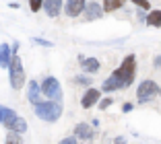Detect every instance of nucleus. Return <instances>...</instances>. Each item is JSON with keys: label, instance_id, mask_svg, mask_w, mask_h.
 I'll list each match as a JSON object with an SVG mask.
<instances>
[{"label": "nucleus", "instance_id": "nucleus-1", "mask_svg": "<svg viewBox=\"0 0 161 144\" xmlns=\"http://www.w3.org/2000/svg\"><path fill=\"white\" fill-rule=\"evenodd\" d=\"M109 76L116 80L118 91L120 88H128L134 83V76H136V56H134V54H128V56L122 60V64H120Z\"/></svg>", "mask_w": 161, "mask_h": 144}, {"label": "nucleus", "instance_id": "nucleus-2", "mask_svg": "<svg viewBox=\"0 0 161 144\" xmlns=\"http://www.w3.org/2000/svg\"><path fill=\"white\" fill-rule=\"evenodd\" d=\"M35 115L39 117L42 121H58L62 115V103L60 101H52V99H47V101H42L35 105Z\"/></svg>", "mask_w": 161, "mask_h": 144}, {"label": "nucleus", "instance_id": "nucleus-3", "mask_svg": "<svg viewBox=\"0 0 161 144\" xmlns=\"http://www.w3.org/2000/svg\"><path fill=\"white\" fill-rule=\"evenodd\" d=\"M8 80H10L13 91L23 88L25 83H27V76H25V70H23V62H21V58L17 56V54L13 56V60H10V64H8Z\"/></svg>", "mask_w": 161, "mask_h": 144}, {"label": "nucleus", "instance_id": "nucleus-4", "mask_svg": "<svg viewBox=\"0 0 161 144\" xmlns=\"http://www.w3.org/2000/svg\"><path fill=\"white\" fill-rule=\"evenodd\" d=\"M42 88V95L47 99H52V101H62V87H60V80L56 76H46L39 84Z\"/></svg>", "mask_w": 161, "mask_h": 144}, {"label": "nucleus", "instance_id": "nucleus-5", "mask_svg": "<svg viewBox=\"0 0 161 144\" xmlns=\"http://www.w3.org/2000/svg\"><path fill=\"white\" fill-rule=\"evenodd\" d=\"M157 95H159V87H157V83L151 80V78H145L136 88L138 103H147V101H151V99H155Z\"/></svg>", "mask_w": 161, "mask_h": 144}, {"label": "nucleus", "instance_id": "nucleus-6", "mask_svg": "<svg viewBox=\"0 0 161 144\" xmlns=\"http://www.w3.org/2000/svg\"><path fill=\"white\" fill-rule=\"evenodd\" d=\"M93 136H95V132H93V125L91 124H76L75 125V138L80 144H91L93 142Z\"/></svg>", "mask_w": 161, "mask_h": 144}, {"label": "nucleus", "instance_id": "nucleus-7", "mask_svg": "<svg viewBox=\"0 0 161 144\" xmlns=\"http://www.w3.org/2000/svg\"><path fill=\"white\" fill-rule=\"evenodd\" d=\"M101 99V88H95V87H89L85 91V95H83V99H80V107L83 109H91L93 105H97Z\"/></svg>", "mask_w": 161, "mask_h": 144}, {"label": "nucleus", "instance_id": "nucleus-8", "mask_svg": "<svg viewBox=\"0 0 161 144\" xmlns=\"http://www.w3.org/2000/svg\"><path fill=\"white\" fill-rule=\"evenodd\" d=\"M79 62H80V70L87 72V74H97L101 68V62L97 58H87L83 54H79Z\"/></svg>", "mask_w": 161, "mask_h": 144}, {"label": "nucleus", "instance_id": "nucleus-9", "mask_svg": "<svg viewBox=\"0 0 161 144\" xmlns=\"http://www.w3.org/2000/svg\"><path fill=\"white\" fill-rule=\"evenodd\" d=\"M85 6H87V0H66L64 13L68 17H80V13L85 10Z\"/></svg>", "mask_w": 161, "mask_h": 144}, {"label": "nucleus", "instance_id": "nucleus-10", "mask_svg": "<svg viewBox=\"0 0 161 144\" xmlns=\"http://www.w3.org/2000/svg\"><path fill=\"white\" fill-rule=\"evenodd\" d=\"M27 99H29V103H33V105L42 103V88H39L37 80L27 83Z\"/></svg>", "mask_w": 161, "mask_h": 144}, {"label": "nucleus", "instance_id": "nucleus-11", "mask_svg": "<svg viewBox=\"0 0 161 144\" xmlns=\"http://www.w3.org/2000/svg\"><path fill=\"white\" fill-rule=\"evenodd\" d=\"M43 10L50 19H56L62 13V0H43Z\"/></svg>", "mask_w": 161, "mask_h": 144}, {"label": "nucleus", "instance_id": "nucleus-12", "mask_svg": "<svg viewBox=\"0 0 161 144\" xmlns=\"http://www.w3.org/2000/svg\"><path fill=\"white\" fill-rule=\"evenodd\" d=\"M85 17L89 21H93V19H99L101 14H103V6L101 4H97V2H87V6H85Z\"/></svg>", "mask_w": 161, "mask_h": 144}, {"label": "nucleus", "instance_id": "nucleus-13", "mask_svg": "<svg viewBox=\"0 0 161 144\" xmlns=\"http://www.w3.org/2000/svg\"><path fill=\"white\" fill-rule=\"evenodd\" d=\"M10 60H13L10 45H8V43H0V68H8Z\"/></svg>", "mask_w": 161, "mask_h": 144}, {"label": "nucleus", "instance_id": "nucleus-14", "mask_svg": "<svg viewBox=\"0 0 161 144\" xmlns=\"http://www.w3.org/2000/svg\"><path fill=\"white\" fill-rule=\"evenodd\" d=\"M6 128H8L10 132H17V134H25V132H27V121H25L21 115H14V120L10 121Z\"/></svg>", "mask_w": 161, "mask_h": 144}, {"label": "nucleus", "instance_id": "nucleus-15", "mask_svg": "<svg viewBox=\"0 0 161 144\" xmlns=\"http://www.w3.org/2000/svg\"><path fill=\"white\" fill-rule=\"evenodd\" d=\"M145 23H147L149 27H161V10H149Z\"/></svg>", "mask_w": 161, "mask_h": 144}, {"label": "nucleus", "instance_id": "nucleus-16", "mask_svg": "<svg viewBox=\"0 0 161 144\" xmlns=\"http://www.w3.org/2000/svg\"><path fill=\"white\" fill-rule=\"evenodd\" d=\"M124 2H126V0H103L101 6H103V13H114V10L122 8Z\"/></svg>", "mask_w": 161, "mask_h": 144}, {"label": "nucleus", "instance_id": "nucleus-17", "mask_svg": "<svg viewBox=\"0 0 161 144\" xmlns=\"http://www.w3.org/2000/svg\"><path fill=\"white\" fill-rule=\"evenodd\" d=\"M4 144H23V138H21V134H17V132H10L6 134V142Z\"/></svg>", "mask_w": 161, "mask_h": 144}, {"label": "nucleus", "instance_id": "nucleus-18", "mask_svg": "<svg viewBox=\"0 0 161 144\" xmlns=\"http://www.w3.org/2000/svg\"><path fill=\"white\" fill-rule=\"evenodd\" d=\"M72 83H75V84H80V87H91V83H93V80H91L89 76H75V78H72Z\"/></svg>", "mask_w": 161, "mask_h": 144}, {"label": "nucleus", "instance_id": "nucleus-19", "mask_svg": "<svg viewBox=\"0 0 161 144\" xmlns=\"http://www.w3.org/2000/svg\"><path fill=\"white\" fill-rule=\"evenodd\" d=\"M112 103H114V99H112V97H103V99H99V103H97V107H99L101 111H105V109H108V107L112 105Z\"/></svg>", "mask_w": 161, "mask_h": 144}, {"label": "nucleus", "instance_id": "nucleus-20", "mask_svg": "<svg viewBox=\"0 0 161 144\" xmlns=\"http://www.w3.org/2000/svg\"><path fill=\"white\" fill-rule=\"evenodd\" d=\"M29 8L33 10V13H39L43 8V0H29Z\"/></svg>", "mask_w": 161, "mask_h": 144}, {"label": "nucleus", "instance_id": "nucleus-21", "mask_svg": "<svg viewBox=\"0 0 161 144\" xmlns=\"http://www.w3.org/2000/svg\"><path fill=\"white\" fill-rule=\"evenodd\" d=\"M130 2H134V4L138 6V8H142V10H151V2H149V0H130Z\"/></svg>", "mask_w": 161, "mask_h": 144}, {"label": "nucleus", "instance_id": "nucleus-22", "mask_svg": "<svg viewBox=\"0 0 161 144\" xmlns=\"http://www.w3.org/2000/svg\"><path fill=\"white\" fill-rule=\"evenodd\" d=\"M31 41H33V43H37V45H43V47H52V45H54L52 41H47V39H42V37H33Z\"/></svg>", "mask_w": 161, "mask_h": 144}, {"label": "nucleus", "instance_id": "nucleus-23", "mask_svg": "<svg viewBox=\"0 0 161 144\" xmlns=\"http://www.w3.org/2000/svg\"><path fill=\"white\" fill-rule=\"evenodd\" d=\"M58 144H79V140H76L75 136H70V138H62Z\"/></svg>", "mask_w": 161, "mask_h": 144}, {"label": "nucleus", "instance_id": "nucleus-24", "mask_svg": "<svg viewBox=\"0 0 161 144\" xmlns=\"http://www.w3.org/2000/svg\"><path fill=\"white\" fill-rule=\"evenodd\" d=\"M153 68L161 70V56H155V58H153Z\"/></svg>", "mask_w": 161, "mask_h": 144}, {"label": "nucleus", "instance_id": "nucleus-25", "mask_svg": "<svg viewBox=\"0 0 161 144\" xmlns=\"http://www.w3.org/2000/svg\"><path fill=\"white\" fill-rule=\"evenodd\" d=\"M6 111H8V107L0 105V124H2V121H4V115H6Z\"/></svg>", "mask_w": 161, "mask_h": 144}, {"label": "nucleus", "instance_id": "nucleus-26", "mask_svg": "<svg viewBox=\"0 0 161 144\" xmlns=\"http://www.w3.org/2000/svg\"><path fill=\"white\" fill-rule=\"evenodd\" d=\"M132 109H134V105H132V103H124V105H122V111H124V113L132 111Z\"/></svg>", "mask_w": 161, "mask_h": 144}, {"label": "nucleus", "instance_id": "nucleus-27", "mask_svg": "<svg viewBox=\"0 0 161 144\" xmlns=\"http://www.w3.org/2000/svg\"><path fill=\"white\" fill-rule=\"evenodd\" d=\"M114 144H126V138H124V136H118V138H114Z\"/></svg>", "mask_w": 161, "mask_h": 144}, {"label": "nucleus", "instance_id": "nucleus-28", "mask_svg": "<svg viewBox=\"0 0 161 144\" xmlns=\"http://www.w3.org/2000/svg\"><path fill=\"white\" fill-rule=\"evenodd\" d=\"M17 50H19V41H14L13 45H10V51H13V56L17 54Z\"/></svg>", "mask_w": 161, "mask_h": 144}, {"label": "nucleus", "instance_id": "nucleus-29", "mask_svg": "<svg viewBox=\"0 0 161 144\" xmlns=\"http://www.w3.org/2000/svg\"><path fill=\"white\" fill-rule=\"evenodd\" d=\"M159 95H161V88H159Z\"/></svg>", "mask_w": 161, "mask_h": 144}]
</instances>
